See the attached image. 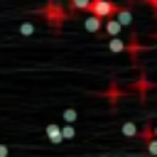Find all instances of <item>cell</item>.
<instances>
[{"label":"cell","mask_w":157,"mask_h":157,"mask_svg":"<svg viewBox=\"0 0 157 157\" xmlns=\"http://www.w3.org/2000/svg\"><path fill=\"white\" fill-rule=\"evenodd\" d=\"M39 15L47 20V25H49L52 29H61V27H64V22L69 20L71 10H64V7L59 5V0H47V2H44V7L39 10Z\"/></svg>","instance_id":"1"},{"label":"cell","mask_w":157,"mask_h":157,"mask_svg":"<svg viewBox=\"0 0 157 157\" xmlns=\"http://www.w3.org/2000/svg\"><path fill=\"white\" fill-rule=\"evenodd\" d=\"M103 96L108 98V103H110V105H118V101L125 96V88H120V86H118V81H115V78H110V81H108V88H105V93H103Z\"/></svg>","instance_id":"2"},{"label":"cell","mask_w":157,"mask_h":157,"mask_svg":"<svg viewBox=\"0 0 157 157\" xmlns=\"http://www.w3.org/2000/svg\"><path fill=\"white\" fill-rule=\"evenodd\" d=\"M147 47L142 44V42H137V34L132 32L130 34V39H128V54H130V59H132V64H137V54H142Z\"/></svg>","instance_id":"3"},{"label":"cell","mask_w":157,"mask_h":157,"mask_svg":"<svg viewBox=\"0 0 157 157\" xmlns=\"http://www.w3.org/2000/svg\"><path fill=\"white\" fill-rule=\"evenodd\" d=\"M44 132H47V140H49L52 145H59V142L64 140V128H61L59 123H49V125L44 128Z\"/></svg>","instance_id":"4"},{"label":"cell","mask_w":157,"mask_h":157,"mask_svg":"<svg viewBox=\"0 0 157 157\" xmlns=\"http://www.w3.org/2000/svg\"><path fill=\"white\" fill-rule=\"evenodd\" d=\"M120 32H123V25L118 22V17H108L105 22H103V34L110 39V37H120Z\"/></svg>","instance_id":"5"},{"label":"cell","mask_w":157,"mask_h":157,"mask_svg":"<svg viewBox=\"0 0 157 157\" xmlns=\"http://www.w3.org/2000/svg\"><path fill=\"white\" fill-rule=\"evenodd\" d=\"M150 88H155V83H150L145 74H140V78H137V81L132 83V91H137V96H140V101H142V103L147 101L145 96H147V91H150Z\"/></svg>","instance_id":"6"},{"label":"cell","mask_w":157,"mask_h":157,"mask_svg":"<svg viewBox=\"0 0 157 157\" xmlns=\"http://www.w3.org/2000/svg\"><path fill=\"white\" fill-rule=\"evenodd\" d=\"M103 22H105V20H101V17H96V15H86V17H83V27H86V32H91V34H98V32L103 29Z\"/></svg>","instance_id":"7"},{"label":"cell","mask_w":157,"mask_h":157,"mask_svg":"<svg viewBox=\"0 0 157 157\" xmlns=\"http://www.w3.org/2000/svg\"><path fill=\"white\" fill-rule=\"evenodd\" d=\"M115 17H118V22L123 27H130L132 25V10H130V5H120L118 12H115Z\"/></svg>","instance_id":"8"},{"label":"cell","mask_w":157,"mask_h":157,"mask_svg":"<svg viewBox=\"0 0 157 157\" xmlns=\"http://www.w3.org/2000/svg\"><path fill=\"white\" fill-rule=\"evenodd\" d=\"M137 140H140L142 145H147L150 140H155V123H152V120H147V123H145V128L140 130V135H137Z\"/></svg>","instance_id":"9"},{"label":"cell","mask_w":157,"mask_h":157,"mask_svg":"<svg viewBox=\"0 0 157 157\" xmlns=\"http://www.w3.org/2000/svg\"><path fill=\"white\" fill-rule=\"evenodd\" d=\"M108 49H110L113 54L128 52V42H125V39H120V37H110V39H108Z\"/></svg>","instance_id":"10"},{"label":"cell","mask_w":157,"mask_h":157,"mask_svg":"<svg viewBox=\"0 0 157 157\" xmlns=\"http://www.w3.org/2000/svg\"><path fill=\"white\" fill-rule=\"evenodd\" d=\"M120 132H123V137H137V135H140L135 120H125V123L120 125Z\"/></svg>","instance_id":"11"},{"label":"cell","mask_w":157,"mask_h":157,"mask_svg":"<svg viewBox=\"0 0 157 157\" xmlns=\"http://www.w3.org/2000/svg\"><path fill=\"white\" fill-rule=\"evenodd\" d=\"M61 120L69 123V125H74V123L78 120V110H76V108H66V110L61 113Z\"/></svg>","instance_id":"12"},{"label":"cell","mask_w":157,"mask_h":157,"mask_svg":"<svg viewBox=\"0 0 157 157\" xmlns=\"http://www.w3.org/2000/svg\"><path fill=\"white\" fill-rule=\"evenodd\" d=\"M20 34L32 37V34H34V22H29V20H27V22H22V25H20Z\"/></svg>","instance_id":"13"},{"label":"cell","mask_w":157,"mask_h":157,"mask_svg":"<svg viewBox=\"0 0 157 157\" xmlns=\"http://www.w3.org/2000/svg\"><path fill=\"white\" fill-rule=\"evenodd\" d=\"M61 128H64V140H74V137H76V128H74V125L64 123Z\"/></svg>","instance_id":"14"},{"label":"cell","mask_w":157,"mask_h":157,"mask_svg":"<svg viewBox=\"0 0 157 157\" xmlns=\"http://www.w3.org/2000/svg\"><path fill=\"white\" fill-rule=\"evenodd\" d=\"M145 147H147V155H150V157H157V137H155V140H150Z\"/></svg>","instance_id":"15"},{"label":"cell","mask_w":157,"mask_h":157,"mask_svg":"<svg viewBox=\"0 0 157 157\" xmlns=\"http://www.w3.org/2000/svg\"><path fill=\"white\" fill-rule=\"evenodd\" d=\"M10 155V150H7V145H0V157H7Z\"/></svg>","instance_id":"16"},{"label":"cell","mask_w":157,"mask_h":157,"mask_svg":"<svg viewBox=\"0 0 157 157\" xmlns=\"http://www.w3.org/2000/svg\"><path fill=\"white\" fill-rule=\"evenodd\" d=\"M147 2H150V7H155V10H157V0H147Z\"/></svg>","instance_id":"17"},{"label":"cell","mask_w":157,"mask_h":157,"mask_svg":"<svg viewBox=\"0 0 157 157\" xmlns=\"http://www.w3.org/2000/svg\"><path fill=\"white\" fill-rule=\"evenodd\" d=\"M155 137H157V125H155Z\"/></svg>","instance_id":"18"},{"label":"cell","mask_w":157,"mask_h":157,"mask_svg":"<svg viewBox=\"0 0 157 157\" xmlns=\"http://www.w3.org/2000/svg\"><path fill=\"white\" fill-rule=\"evenodd\" d=\"M101 157H108V155H101Z\"/></svg>","instance_id":"19"}]
</instances>
